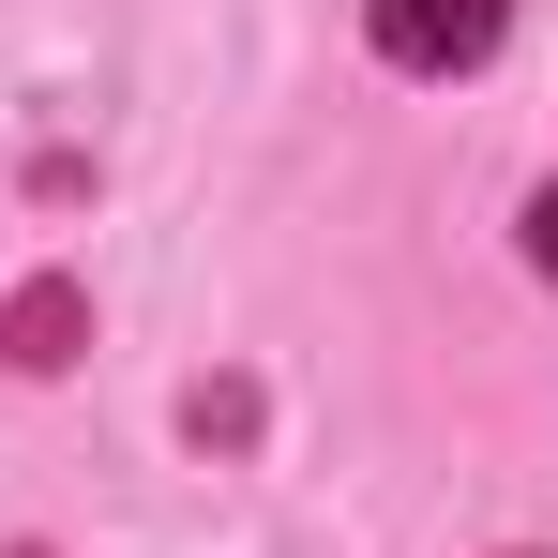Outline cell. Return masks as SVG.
<instances>
[{"label":"cell","mask_w":558,"mask_h":558,"mask_svg":"<svg viewBox=\"0 0 558 558\" xmlns=\"http://www.w3.org/2000/svg\"><path fill=\"white\" fill-rule=\"evenodd\" d=\"M529 257H544V287H558V182L529 196Z\"/></svg>","instance_id":"2"},{"label":"cell","mask_w":558,"mask_h":558,"mask_svg":"<svg viewBox=\"0 0 558 558\" xmlns=\"http://www.w3.org/2000/svg\"><path fill=\"white\" fill-rule=\"evenodd\" d=\"M363 15H377V61H408V76H468L513 31V0H363Z\"/></svg>","instance_id":"1"}]
</instances>
